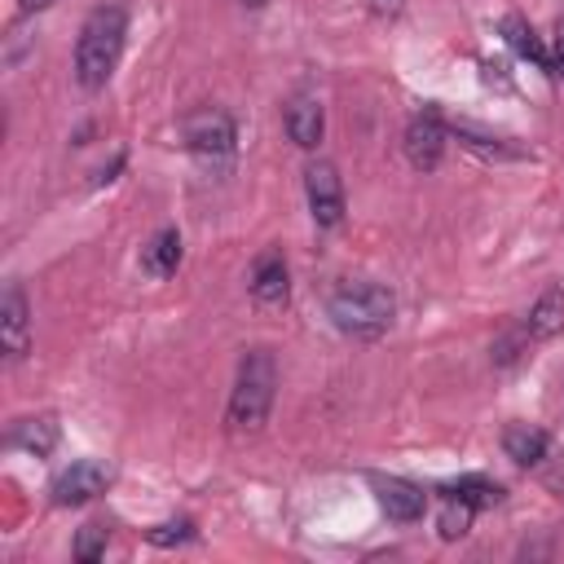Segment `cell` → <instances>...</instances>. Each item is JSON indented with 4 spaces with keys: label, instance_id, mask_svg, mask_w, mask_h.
I'll use <instances>...</instances> for the list:
<instances>
[{
    "label": "cell",
    "instance_id": "obj_5",
    "mask_svg": "<svg viewBox=\"0 0 564 564\" xmlns=\"http://www.w3.org/2000/svg\"><path fill=\"white\" fill-rule=\"evenodd\" d=\"M110 476H115L110 463H101V458H79V463L62 467V471L53 476L48 498H53V507H84V502H93L97 494L110 489Z\"/></svg>",
    "mask_w": 564,
    "mask_h": 564
},
{
    "label": "cell",
    "instance_id": "obj_3",
    "mask_svg": "<svg viewBox=\"0 0 564 564\" xmlns=\"http://www.w3.org/2000/svg\"><path fill=\"white\" fill-rule=\"evenodd\" d=\"M326 313H330V322L344 335H352V339H379L392 326V317H397V300L379 282H344V286L330 291Z\"/></svg>",
    "mask_w": 564,
    "mask_h": 564
},
{
    "label": "cell",
    "instance_id": "obj_14",
    "mask_svg": "<svg viewBox=\"0 0 564 564\" xmlns=\"http://www.w3.org/2000/svg\"><path fill=\"white\" fill-rule=\"evenodd\" d=\"M57 436H62V427H57L53 414H31V419H18L9 427V449H22V454L44 458V454L57 449Z\"/></svg>",
    "mask_w": 564,
    "mask_h": 564
},
{
    "label": "cell",
    "instance_id": "obj_13",
    "mask_svg": "<svg viewBox=\"0 0 564 564\" xmlns=\"http://www.w3.org/2000/svg\"><path fill=\"white\" fill-rule=\"evenodd\" d=\"M520 330H524L529 344H542V339L560 335V330H564V286H546V291L533 300V308L524 313Z\"/></svg>",
    "mask_w": 564,
    "mask_h": 564
},
{
    "label": "cell",
    "instance_id": "obj_4",
    "mask_svg": "<svg viewBox=\"0 0 564 564\" xmlns=\"http://www.w3.org/2000/svg\"><path fill=\"white\" fill-rule=\"evenodd\" d=\"M304 198H308L317 229H335L344 220V181L330 159H313L304 167Z\"/></svg>",
    "mask_w": 564,
    "mask_h": 564
},
{
    "label": "cell",
    "instance_id": "obj_23",
    "mask_svg": "<svg viewBox=\"0 0 564 564\" xmlns=\"http://www.w3.org/2000/svg\"><path fill=\"white\" fill-rule=\"evenodd\" d=\"M48 4H57V0H18L22 13H40V9H48Z\"/></svg>",
    "mask_w": 564,
    "mask_h": 564
},
{
    "label": "cell",
    "instance_id": "obj_15",
    "mask_svg": "<svg viewBox=\"0 0 564 564\" xmlns=\"http://www.w3.org/2000/svg\"><path fill=\"white\" fill-rule=\"evenodd\" d=\"M181 234L176 229H159L145 247H141V273L145 278H172L181 269Z\"/></svg>",
    "mask_w": 564,
    "mask_h": 564
},
{
    "label": "cell",
    "instance_id": "obj_12",
    "mask_svg": "<svg viewBox=\"0 0 564 564\" xmlns=\"http://www.w3.org/2000/svg\"><path fill=\"white\" fill-rule=\"evenodd\" d=\"M502 454L516 467H542L551 458V436L533 423H507L502 427Z\"/></svg>",
    "mask_w": 564,
    "mask_h": 564
},
{
    "label": "cell",
    "instance_id": "obj_20",
    "mask_svg": "<svg viewBox=\"0 0 564 564\" xmlns=\"http://www.w3.org/2000/svg\"><path fill=\"white\" fill-rule=\"evenodd\" d=\"M194 538H198L194 520H167V524H154V529L145 533L150 546H185V542H194Z\"/></svg>",
    "mask_w": 564,
    "mask_h": 564
},
{
    "label": "cell",
    "instance_id": "obj_9",
    "mask_svg": "<svg viewBox=\"0 0 564 564\" xmlns=\"http://www.w3.org/2000/svg\"><path fill=\"white\" fill-rule=\"evenodd\" d=\"M282 123H286V137L300 145V150H317L322 132H326V110L317 101V93L300 88L282 101Z\"/></svg>",
    "mask_w": 564,
    "mask_h": 564
},
{
    "label": "cell",
    "instance_id": "obj_16",
    "mask_svg": "<svg viewBox=\"0 0 564 564\" xmlns=\"http://www.w3.org/2000/svg\"><path fill=\"white\" fill-rule=\"evenodd\" d=\"M502 35H507V44H511L524 62H533L538 70H551V53H546V44L538 40V31H533L520 13H507V18H502Z\"/></svg>",
    "mask_w": 564,
    "mask_h": 564
},
{
    "label": "cell",
    "instance_id": "obj_6",
    "mask_svg": "<svg viewBox=\"0 0 564 564\" xmlns=\"http://www.w3.org/2000/svg\"><path fill=\"white\" fill-rule=\"evenodd\" d=\"M181 137H185V145H189L194 154H212V159H216V154H229V150H234V141H238V123H234L229 110L203 106V110L185 115Z\"/></svg>",
    "mask_w": 564,
    "mask_h": 564
},
{
    "label": "cell",
    "instance_id": "obj_24",
    "mask_svg": "<svg viewBox=\"0 0 564 564\" xmlns=\"http://www.w3.org/2000/svg\"><path fill=\"white\" fill-rule=\"evenodd\" d=\"M242 4H247V9H264L269 0H242Z\"/></svg>",
    "mask_w": 564,
    "mask_h": 564
},
{
    "label": "cell",
    "instance_id": "obj_1",
    "mask_svg": "<svg viewBox=\"0 0 564 564\" xmlns=\"http://www.w3.org/2000/svg\"><path fill=\"white\" fill-rule=\"evenodd\" d=\"M123 40H128V13L123 4H97L75 40V79L79 88L97 93L110 84L119 57H123Z\"/></svg>",
    "mask_w": 564,
    "mask_h": 564
},
{
    "label": "cell",
    "instance_id": "obj_22",
    "mask_svg": "<svg viewBox=\"0 0 564 564\" xmlns=\"http://www.w3.org/2000/svg\"><path fill=\"white\" fill-rule=\"evenodd\" d=\"M551 75H560V79H564V22H560V31H555V53H551Z\"/></svg>",
    "mask_w": 564,
    "mask_h": 564
},
{
    "label": "cell",
    "instance_id": "obj_17",
    "mask_svg": "<svg viewBox=\"0 0 564 564\" xmlns=\"http://www.w3.org/2000/svg\"><path fill=\"white\" fill-rule=\"evenodd\" d=\"M471 520H476V507H471L467 498H458V494H445L441 516H436V533H441L445 542H454V538H463V533L471 529Z\"/></svg>",
    "mask_w": 564,
    "mask_h": 564
},
{
    "label": "cell",
    "instance_id": "obj_8",
    "mask_svg": "<svg viewBox=\"0 0 564 564\" xmlns=\"http://www.w3.org/2000/svg\"><path fill=\"white\" fill-rule=\"evenodd\" d=\"M445 137H449L445 132V119L436 110H419L405 123V159H410V167L432 172L441 163V154H445Z\"/></svg>",
    "mask_w": 564,
    "mask_h": 564
},
{
    "label": "cell",
    "instance_id": "obj_11",
    "mask_svg": "<svg viewBox=\"0 0 564 564\" xmlns=\"http://www.w3.org/2000/svg\"><path fill=\"white\" fill-rule=\"evenodd\" d=\"M291 295V273H286V256L278 247H264L251 264V300L260 308H282Z\"/></svg>",
    "mask_w": 564,
    "mask_h": 564
},
{
    "label": "cell",
    "instance_id": "obj_19",
    "mask_svg": "<svg viewBox=\"0 0 564 564\" xmlns=\"http://www.w3.org/2000/svg\"><path fill=\"white\" fill-rule=\"evenodd\" d=\"M106 542H110V524H106V520H88V524L79 529V538H75L70 555H75L79 564H93V560H101V555H106Z\"/></svg>",
    "mask_w": 564,
    "mask_h": 564
},
{
    "label": "cell",
    "instance_id": "obj_18",
    "mask_svg": "<svg viewBox=\"0 0 564 564\" xmlns=\"http://www.w3.org/2000/svg\"><path fill=\"white\" fill-rule=\"evenodd\" d=\"M441 494H458V498H467L476 511L480 507H498L502 502V485L498 480H489V476H458L454 485H445Z\"/></svg>",
    "mask_w": 564,
    "mask_h": 564
},
{
    "label": "cell",
    "instance_id": "obj_7",
    "mask_svg": "<svg viewBox=\"0 0 564 564\" xmlns=\"http://www.w3.org/2000/svg\"><path fill=\"white\" fill-rule=\"evenodd\" d=\"M0 348H4L9 361H22L31 352V304H26L22 282L4 286V300H0Z\"/></svg>",
    "mask_w": 564,
    "mask_h": 564
},
{
    "label": "cell",
    "instance_id": "obj_21",
    "mask_svg": "<svg viewBox=\"0 0 564 564\" xmlns=\"http://www.w3.org/2000/svg\"><path fill=\"white\" fill-rule=\"evenodd\" d=\"M405 9V0H370V13L375 18H397Z\"/></svg>",
    "mask_w": 564,
    "mask_h": 564
},
{
    "label": "cell",
    "instance_id": "obj_2",
    "mask_svg": "<svg viewBox=\"0 0 564 564\" xmlns=\"http://www.w3.org/2000/svg\"><path fill=\"white\" fill-rule=\"evenodd\" d=\"M273 397H278V361H273V352L269 348H247L242 361H238L234 388H229V410H225L229 432H260V423L273 410Z\"/></svg>",
    "mask_w": 564,
    "mask_h": 564
},
{
    "label": "cell",
    "instance_id": "obj_10",
    "mask_svg": "<svg viewBox=\"0 0 564 564\" xmlns=\"http://www.w3.org/2000/svg\"><path fill=\"white\" fill-rule=\"evenodd\" d=\"M370 489H375V502L383 507V516L397 520V524H414V520L427 511V494H423L414 480H401V476H370Z\"/></svg>",
    "mask_w": 564,
    "mask_h": 564
}]
</instances>
